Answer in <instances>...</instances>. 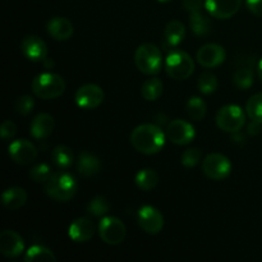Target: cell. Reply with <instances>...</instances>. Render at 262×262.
<instances>
[{
    "label": "cell",
    "mask_w": 262,
    "mask_h": 262,
    "mask_svg": "<svg viewBox=\"0 0 262 262\" xmlns=\"http://www.w3.org/2000/svg\"><path fill=\"white\" fill-rule=\"evenodd\" d=\"M201 160V151L199 148H188L182 154V164L186 168H193Z\"/></svg>",
    "instance_id": "obj_35"
},
{
    "label": "cell",
    "mask_w": 262,
    "mask_h": 262,
    "mask_svg": "<svg viewBox=\"0 0 262 262\" xmlns=\"http://www.w3.org/2000/svg\"><path fill=\"white\" fill-rule=\"evenodd\" d=\"M137 222L141 229L151 235L159 234L164 228L163 214L156 207L150 206V205L142 206L138 210Z\"/></svg>",
    "instance_id": "obj_9"
},
{
    "label": "cell",
    "mask_w": 262,
    "mask_h": 262,
    "mask_svg": "<svg viewBox=\"0 0 262 262\" xmlns=\"http://www.w3.org/2000/svg\"><path fill=\"white\" fill-rule=\"evenodd\" d=\"M51 174L53 173H51V169L48 164H37L33 168H31L28 176L36 183H45L50 178Z\"/></svg>",
    "instance_id": "obj_33"
},
{
    "label": "cell",
    "mask_w": 262,
    "mask_h": 262,
    "mask_svg": "<svg viewBox=\"0 0 262 262\" xmlns=\"http://www.w3.org/2000/svg\"><path fill=\"white\" fill-rule=\"evenodd\" d=\"M206 102L199 96H192L187 102V114L191 119L200 122L206 115Z\"/></svg>",
    "instance_id": "obj_28"
},
{
    "label": "cell",
    "mask_w": 262,
    "mask_h": 262,
    "mask_svg": "<svg viewBox=\"0 0 262 262\" xmlns=\"http://www.w3.org/2000/svg\"><path fill=\"white\" fill-rule=\"evenodd\" d=\"M110 210V202L107 201L106 197L104 196H96L89 202L87 205V212L92 216L101 217L109 212Z\"/></svg>",
    "instance_id": "obj_29"
},
{
    "label": "cell",
    "mask_w": 262,
    "mask_h": 262,
    "mask_svg": "<svg viewBox=\"0 0 262 262\" xmlns=\"http://www.w3.org/2000/svg\"><path fill=\"white\" fill-rule=\"evenodd\" d=\"M246 113L251 119L262 124V92L253 95L248 99L246 104Z\"/></svg>",
    "instance_id": "obj_31"
},
{
    "label": "cell",
    "mask_w": 262,
    "mask_h": 262,
    "mask_svg": "<svg viewBox=\"0 0 262 262\" xmlns=\"http://www.w3.org/2000/svg\"><path fill=\"white\" fill-rule=\"evenodd\" d=\"M3 206L9 211H15L20 209L27 202V192L20 187H10L5 189L2 194Z\"/></svg>",
    "instance_id": "obj_20"
},
{
    "label": "cell",
    "mask_w": 262,
    "mask_h": 262,
    "mask_svg": "<svg viewBox=\"0 0 262 262\" xmlns=\"http://www.w3.org/2000/svg\"><path fill=\"white\" fill-rule=\"evenodd\" d=\"M260 125H261V123L256 122V120H252V123L248 125V133H250V135H257L261 129Z\"/></svg>",
    "instance_id": "obj_39"
},
{
    "label": "cell",
    "mask_w": 262,
    "mask_h": 262,
    "mask_svg": "<svg viewBox=\"0 0 262 262\" xmlns=\"http://www.w3.org/2000/svg\"><path fill=\"white\" fill-rule=\"evenodd\" d=\"M197 86H199V91L201 94L210 95L212 92H215L217 90V78L215 74L210 73V72H204V73L200 76L199 82H197Z\"/></svg>",
    "instance_id": "obj_32"
},
{
    "label": "cell",
    "mask_w": 262,
    "mask_h": 262,
    "mask_svg": "<svg viewBox=\"0 0 262 262\" xmlns=\"http://www.w3.org/2000/svg\"><path fill=\"white\" fill-rule=\"evenodd\" d=\"M99 234L106 245L117 246L125 239L127 228L118 217L104 216L99 224Z\"/></svg>",
    "instance_id": "obj_7"
},
{
    "label": "cell",
    "mask_w": 262,
    "mask_h": 262,
    "mask_svg": "<svg viewBox=\"0 0 262 262\" xmlns=\"http://www.w3.org/2000/svg\"><path fill=\"white\" fill-rule=\"evenodd\" d=\"M135 63L138 71L147 76L159 73L163 67V54L152 43H142L135 53Z\"/></svg>",
    "instance_id": "obj_4"
},
{
    "label": "cell",
    "mask_w": 262,
    "mask_h": 262,
    "mask_svg": "<svg viewBox=\"0 0 262 262\" xmlns=\"http://www.w3.org/2000/svg\"><path fill=\"white\" fill-rule=\"evenodd\" d=\"M189 25H191L192 31L197 36H206L211 32L212 23L209 17L202 14L201 10H194L189 13Z\"/></svg>",
    "instance_id": "obj_23"
},
{
    "label": "cell",
    "mask_w": 262,
    "mask_h": 262,
    "mask_svg": "<svg viewBox=\"0 0 262 262\" xmlns=\"http://www.w3.org/2000/svg\"><path fill=\"white\" fill-rule=\"evenodd\" d=\"M46 31L49 35L56 41L69 40L73 35V25L69 19L64 17H54L46 25Z\"/></svg>",
    "instance_id": "obj_18"
},
{
    "label": "cell",
    "mask_w": 262,
    "mask_h": 262,
    "mask_svg": "<svg viewBox=\"0 0 262 262\" xmlns=\"http://www.w3.org/2000/svg\"><path fill=\"white\" fill-rule=\"evenodd\" d=\"M216 124L223 132L237 133L246 124V114L238 105H225L216 113Z\"/></svg>",
    "instance_id": "obj_6"
},
{
    "label": "cell",
    "mask_w": 262,
    "mask_h": 262,
    "mask_svg": "<svg viewBox=\"0 0 262 262\" xmlns=\"http://www.w3.org/2000/svg\"><path fill=\"white\" fill-rule=\"evenodd\" d=\"M246 5L253 15L262 18V0H246Z\"/></svg>",
    "instance_id": "obj_37"
},
{
    "label": "cell",
    "mask_w": 262,
    "mask_h": 262,
    "mask_svg": "<svg viewBox=\"0 0 262 262\" xmlns=\"http://www.w3.org/2000/svg\"><path fill=\"white\" fill-rule=\"evenodd\" d=\"M101 169V163H100L99 158L91 152L83 151L78 155V160H77V170L81 176L83 177H92L96 176Z\"/></svg>",
    "instance_id": "obj_21"
},
{
    "label": "cell",
    "mask_w": 262,
    "mask_h": 262,
    "mask_svg": "<svg viewBox=\"0 0 262 262\" xmlns=\"http://www.w3.org/2000/svg\"><path fill=\"white\" fill-rule=\"evenodd\" d=\"M78 184L76 178L67 171H56L45 182V193L58 202H68L76 196Z\"/></svg>",
    "instance_id": "obj_2"
},
{
    "label": "cell",
    "mask_w": 262,
    "mask_h": 262,
    "mask_svg": "<svg viewBox=\"0 0 262 262\" xmlns=\"http://www.w3.org/2000/svg\"><path fill=\"white\" fill-rule=\"evenodd\" d=\"M242 0H205V8L211 17L229 19L239 10Z\"/></svg>",
    "instance_id": "obj_13"
},
{
    "label": "cell",
    "mask_w": 262,
    "mask_h": 262,
    "mask_svg": "<svg viewBox=\"0 0 262 262\" xmlns=\"http://www.w3.org/2000/svg\"><path fill=\"white\" fill-rule=\"evenodd\" d=\"M54 127H55L54 118L45 113H41L36 115L31 122L30 133L35 140H45L53 133Z\"/></svg>",
    "instance_id": "obj_19"
},
{
    "label": "cell",
    "mask_w": 262,
    "mask_h": 262,
    "mask_svg": "<svg viewBox=\"0 0 262 262\" xmlns=\"http://www.w3.org/2000/svg\"><path fill=\"white\" fill-rule=\"evenodd\" d=\"M166 135L155 124H141L130 133V143L138 152L154 155L165 145Z\"/></svg>",
    "instance_id": "obj_1"
},
{
    "label": "cell",
    "mask_w": 262,
    "mask_h": 262,
    "mask_svg": "<svg viewBox=\"0 0 262 262\" xmlns=\"http://www.w3.org/2000/svg\"><path fill=\"white\" fill-rule=\"evenodd\" d=\"M186 35V28L184 25L179 20H171L166 25L164 31V45L168 49L177 48Z\"/></svg>",
    "instance_id": "obj_22"
},
{
    "label": "cell",
    "mask_w": 262,
    "mask_h": 262,
    "mask_svg": "<svg viewBox=\"0 0 262 262\" xmlns=\"http://www.w3.org/2000/svg\"><path fill=\"white\" fill-rule=\"evenodd\" d=\"M227 58L224 48L217 43H206L197 51V61L205 68H215Z\"/></svg>",
    "instance_id": "obj_14"
},
{
    "label": "cell",
    "mask_w": 262,
    "mask_h": 262,
    "mask_svg": "<svg viewBox=\"0 0 262 262\" xmlns=\"http://www.w3.org/2000/svg\"><path fill=\"white\" fill-rule=\"evenodd\" d=\"M26 262H55L56 257L53 251L43 246H31L25 255Z\"/></svg>",
    "instance_id": "obj_24"
},
{
    "label": "cell",
    "mask_w": 262,
    "mask_h": 262,
    "mask_svg": "<svg viewBox=\"0 0 262 262\" xmlns=\"http://www.w3.org/2000/svg\"><path fill=\"white\" fill-rule=\"evenodd\" d=\"M165 71L174 79H187L194 71V61L188 53L182 50H171L165 59Z\"/></svg>",
    "instance_id": "obj_5"
},
{
    "label": "cell",
    "mask_w": 262,
    "mask_h": 262,
    "mask_svg": "<svg viewBox=\"0 0 262 262\" xmlns=\"http://www.w3.org/2000/svg\"><path fill=\"white\" fill-rule=\"evenodd\" d=\"M15 133H17V125H15L14 122H12V120L3 122L2 127H0V136H2L3 140H12Z\"/></svg>",
    "instance_id": "obj_36"
},
{
    "label": "cell",
    "mask_w": 262,
    "mask_h": 262,
    "mask_svg": "<svg viewBox=\"0 0 262 262\" xmlns=\"http://www.w3.org/2000/svg\"><path fill=\"white\" fill-rule=\"evenodd\" d=\"M25 251L22 237L14 230H4L0 234V253L7 258L18 257Z\"/></svg>",
    "instance_id": "obj_16"
},
{
    "label": "cell",
    "mask_w": 262,
    "mask_h": 262,
    "mask_svg": "<svg viewBox=\"0 0 262 262\" xmlns=\"http://www.w3.org/2000/svg\"><path fill=\"white\" fill-rule=\"evenodd\" d=\"M159 2H160V3H169V2H171V0H159Z\"/></svg>",
    "instance_id": "obj_41"
},
{
    "label": "cell",
    "mask_w": 262,
    "mask_h": 262,
    "mask_svg": "<svg viewBox=\"0 0 262 262\" xmlns=\"http://www.w3.org/2000/svg\"><path fill=\"white\" fill-rule=\"evenodd\" d=\"M51 160L59 169H68L73 164V152L64 145L56 146L51 152Z\"/></svg>",
    "instance_id": "obj_26"
},
{
    "label": "cell",
    "mask_w": 262,
    "mask_h": 262,
    "mask_svg": "<svg viewBox=\"0 0 262 262\" xmlns=\"http://www.w3.org/2000/svg\"><path fill=\"white\" fill-rule=\"evenodd\" d=\"M165 135L166 138L170 140V142L176 143L178 146H184L192 142V140L196 136V130H194L193 125L189 124L186 120L176 119L169 123L168 127H166Z\"/></svg>",
    "instance_id": "obj_11"
},
{
    "label": "cell",
    "mask_w": 262,
    "mask_h": 262,
    "mask_svg": "<svg viewBox=\"0 0 262 262\" xmlns=\"http://www.w3.org/2000/svg\"><path fill=\"white\" fill-rule=\"evenodd\" d=\"M95 234V225L87 217H78L74 220L68 229V235L73 242L84 243L89 242Z\"/></svg>",
    "instance_id": "obj_17"
},
{
    "label": "cell",
    "mask_w": 262,
    "mask_h": 262,
    "mask_svg": "<svg viewBox=\"0 0 262 262\" xmlns=\"http://www.w3.org/2000/svg\"><path fill=\"white\" fill-rule=\"evenodd\" d=\"M35 107V100L33 97L25 95V96L18 97L14 101V109L18 114L20 115H28Z\"/></svg>",
    "instance_id": "obj_34"
},
{
    "label": "cell",
    "mask_w": 262,
    "mask_h": 262,
    "mask_svg": "<svg viewBox=\"0 0 262 262\" xmlns=\"http://www.w3.org/2000/svg\"><path fill=\"white\" fill-rule=\"evenodd\" d=\"M66 91V81L55 73H41L32 81V92L42 100L58 99Z\"/></svg>",
    "instance_id": "obj_3"
},
{
    "label": "cell",
    "mask_w": 262,
    "mask_h": 262,
    "mask_svg": "<svg viewBox=\"0 0 262 262\" xmlns=\"http://www.w3.org/2000/svg\"><path fill=\"white\" fill-rule=\"evenodd\" d=\"M164 84L159 78H150L142 84L141 94L147 101H155L163 95Z\"/></svg>",
    "instance_id": "obj_27"
},
{
    "label": "cell",
    "mask_w": 262,
    "mask_h": 262,
    "mask_svg": "<svg viewBox=\"0 0 262 262\" xmlns=\"http://www.w3.org/2000/svg\"><path fill=\"white\" fill-rule=\"evenodd\" d=\"M183 7L189 13L194 12V10H201L202 0H183Z\"/></svg>",
    "instance_id": "obj_38"
},
{
    "label": "cell",
    "mask_w": 262,
    "mask_h": 262,
    "mask_svg": "<svg viewBox=\"0 0 262 262\" xmlns=\"http://www.w3.org/2000/svg\"><path fill=\"white\" fill-rule=\"evenodd\" d=\"M159 183V174L154 169H142L136 174V184L141 191L148 192Z\"/></svg>",
    "instance_id": "obj_25"
},
{
    "label": "cell",
    "mask_w": 262,
    "mask_h": 262,
    "mask_svg": "<svg viewBox=\"0 0 262 262\" xmlns=\"http://www.w3.org/2000/svg\"><path fill=\"white\" fill-rule=\"evenodd\" d=\"M8 152H9L10 159L18 165H28L37 158V150L35 145L25 138L13 141L8 147Z\"/></svg>",
    "instance_id": "obj_12"
},
{
    "label": "cell",
    "mask_w": 262,
    "mask_h": 262,
    "mask_svg": "<svg viewBox=\"0 0 262 262\" xmlns=\"http://www.w3.org/2000/svg\"><path fill=\"white\" fill-rule=\"evenodd\" d=\"M23 55L31 61H43L48 58V45L38 36H26L20 42Z\"/></svg>",
    "instance_id": "obj_15"
},
{
    "label": "cell",
    "mask_w": 262,
    "mask_h": 262,
    "mask_svg": "<svg viewBox=\"0 0 262 262\" xmlns=\"http://www.w3.org/2000/svg\"><path fill=\"white\" fill-rule=\"evenodd\" d=\"M104 97L105 94L101 87L94 83H89L77 90L74 100H76V104L79 107L91 110L100 106L104 102Z\"/></svg>",
    "instance_id": "obj_10"
},
{
    "label": "cell",
    "mask_w": 262,
    "mask_h": 262,
    "mask_svg": "<svg viewBox=\"0 0 262 262\" xmlns=\"http://www.w3.org/2000/svg\"><path fill=\"white\" fill-rule=\"evenodd\" d=\"M258 77H260V81L262 82V59L258 63Z\"/></svg>",
    "instance_id": "obj_40"
},
{
    "label": "cell",
    "mask_w": 262,
    "mask_h": 262,
    "mask_svg": "<svg viewBox=\"0 0 262 262\" xmlns=\"http://www.w3.org/2000/svg\"><path fill=\"white\" fill-rule=\"evenodd\" d=\"M202 171L212 181H223L232 171V164L229 159L222 154H210L202 163Z\"/></svg>",
    "instance_id": "obj_8"
},
{
    "label": "cell",
    "mask_w": 262,
    "mask_h": 262,
    "mask_svg": "<svg viewBox=\"0 0 262 262\" xmlns=\"http://www.w3.org/2000/svg\"><path fill=\"white\" fill-rule=\"evenodd\" d=\"M233 82L239 90H248L253 83V71L250 67H241L235 71Z\"/></svg>",
    "instance_id": "obj_30"
}]
</instances>
